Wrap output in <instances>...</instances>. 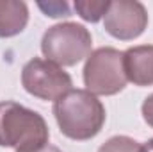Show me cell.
Masks as SVG:
<instances>
[{
  "mask_svg": "<svg viewBox=\"0 0 153 152\" xmlns=\"http://www.w3.org/2000/svg\"><path fill=\"white\" fill-rule=\"evenodd\" d=\"M53 116L61 132L76 141L94 138L105 123V108L87 90H70L53 102Z\"/></svg>",
  "mask_w": 153,
  "mask_h": 152,
  "instance_id": "obj_1",
  "label": "cell"
},
{
  "mask_svg": "<svg viewBox=\"0 0 153 152\" xmlns=\"http://www.w3.org/2000/svg\"><path fill=\"white\" fill-rule=\"evenodd\" d=\"M50 131L45 118L18 102H0V147L16 152H36L48 145Z\"/></svg>",
  "mask_w": 153,
  "mask_h": 152,
  "instance_id": "obj_2",
  "label": "cell"
},
{
  "mask_svg": "<svg viewBox=\"0 0 153 152\" xmlns=\"http://www.w3.org/2000/svg\"><path fill=\"white\" fill-rule=\"evenodd\" d=\"M93 48L89 29L76 22H61L46 29L41 38V52L46 61L62 66H75L87 59Z\"/></svg>",
  "mask_w": 153,
  "mask_h": 152,
  "instance_id": "obj_3",
  "label": "cell"
},
{
  "mask_svg": "<svg viewBox=\"0 0 153 152\" xmlns=\"http://www.w3.org/2000/svg\"><path fill=\"white\" fill-rule=\"evenodd\" d=\"M84 84L94 97H111L125 90L126 75L123 68V52L114 47H100L93 50L82 70Z\"/></svg>",
  "mask_w": 153,
  "mask_h": 152,
  "instance_id": "obj_4",
  "label": "cell"
},
{
  "mask_svg": "<svg viewBox=\"0 0 153 152\" xmlns=\"http://www.w3.org/2000/svg\"><path fill=\"white\" fill-rule=\"evenodd\" d=\"M22 86L23 90L41 100H57L64 93H68L73 86L71 75L64 72L59 65L34 57L25 63L22 70Z\"/></svg>",
  "mask_w": 153,
  "mask_h": 152,
  "instance_id": "obj_5",
  "label": "cell"
},
{
  "mask_svg": "<svg viewBox=\"0 0 153 152\" xmlns=\"http://www.w3.org/2000/svg\"><path fill=\"white\" fill-rule=\"evenodd\" d=\"M103 27L116 39H135L148 27V11L137 0H112L103 16Z\"/></svg>",
  "mask_w": 153,
  "mask_h": 152,
  "instance_id": "obj_6",
  "label": "cell"
},
{
  "mask_svg": "<svg viewBox=\"0 0 153 152\" xmlns=\"http://www.w3.org/2000/svg\"><path fill=\"white\" fill-rule=\"evenodd\" d=\"M126 81L135 86H153V45L130 47L123 52Z\"/></svg>",
  "mask_w": 153,
  "mask_h": 152,
  "instance_id": "obj_7",
  "label": "cell"
},
{
  "mask_svg": "<svg viewBox=\"0 0 153 152\" xmlns=\"http://www.w3.org/2000/svg\"><path fill=\"white\" fill-rule=\"evenodd\" d=\"M29 23V7L22 0H0V38H13Z\"/></svg>",
  "mask_w": 153,
  "mask_h": 152,
  "instance_id": "obj_8",
  "label": "cell"
},
{
  "mask_svg": "<svg viewBox=\"0 0 153 152\" xmlns=\"http://www.w3.org/2000/svg\"><path fill=\"white\" fill-rule=\"evenodd\" d=\"M109 5H111V0H75L73 4L76 14L82 20L91 22V23L100 22L105 16Z\"/></svg>",
  "mask_w": 153,
  "mask_h": 152,
  "instance_id": "obj_9",
  "label": "cell"
},
{
  "mask_svg": "<svg viewBox=\"0 0 153 152\" xmlns=\"http://www.w3.org/2000/svg\"><path fill=\"white\" fill-rule=\"evenodd\" d=\"M98 152H141V145L130 136H112L100 145Z\"/></svg>",
  "mask_w": 153,
  "mask_h": 152,
  "instance_id": "obj_10",
  "label": "cell"
},
{
  "mask_svg": "<svg viewBox=\"0 0 153 152\" xmlns=\"http://www.w3.org/2000/svg\"><path fill=\"white\" fill-rule=\"evenodd\" d=\"M38 7L50 18H66L71 16L68 2H38Z\"/></svg>",
  "mask_w": 153,
  "mask_h": 152,
  "instance_id": "obj_11",
  "label": "cell"
},
{
  "mask_svg": "<svg viewBox=\"0 0 153 152\" xmlns=\"http://www.w3.org/2000/svg\"><path fill=\"white\" fill-rule=\"evenodd\" d=\"M141 113H143L144 122H146L150 127H153V93L150 97L144 99V102H143V106H141Z\"/></svg>",
  "mask_w": 153,
  "mask_h": 152,
  "instance_id": "obj_12",
  "label": "cell"
},
{
  "mask_svg": "<svg viewBox=\"0 0 153 152\" xmlns=\"http://www.w3.org/2000/svg\"><path fill=\"white\" fill-rule=\"evenodd\" d=\"M141 152H153V138L148 140L144 145H141Z\"/></svg>",
  "mask_w": 153,
  "mask_h": 152,
  "instance_id": "obj_13",
  "label": "cell"
},
{
  "mask_svg": "<svg viewBox=\"0 0 153 152\" xmlns=\"http://www.w3.org/2000/svg\"><path fill=\"white\" fill-rule=\"evenodd\" d=\"M36 152H62L61 149H57V147H53V145H45L43 149H39Z\"/></svg>",
  "mask_w": 153,
  "mask_h": 152,
  "instance_id": "obj_14",
  "label": "cell"
}]
</instances>
